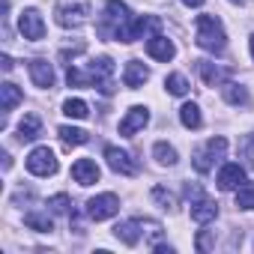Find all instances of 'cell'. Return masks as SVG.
Masks as SVG:
<instances>
[{
	"instance_id": "cell-1",
	"label": "cell",
	"mask_w": 254,
	"mask_h": 254,
	"mask_svg": "<svg viewBox=\"0 0 254 254\" xmlns=\"http://www.w3.org/2000/svg\"><path fill=\"white\" fill-rule=\"evenodd\" d=\"M194 39H197V45L203 51H212V54L224 51V45H227L224 24L215 15H197V21H194Z\"/></svg>"
},
{
	"instance_id": "cell-2",
	"label": "cell",
	"mask_w": 254,
	"mask_h": 254,
	"mask_svg": "<svg viewBox=\"0 0 254 254\" xmlns=\"http://www.w3.org/2000/svg\"><path fill=\"white\" fill-rule=\"evenodd\" d=\"M93 9H90V0H57L54 6V21L66 30H78L90 21Z\"/></svg>"
},
{
	"instance_id": "cell-3",
	"label": "cell",
	"mask_w": 254,
	"mask_h": 254,
	"mask_svg": "<svg viewBox=\"0 0 254 254\" xmlns=\"http://www.w3.org/2000/svg\"><path fill=\"white\" fill-rule=\"evenodd\" d=\"M132 18V9L123 3V0H105V9H102V24H99V33L102 36H114L117 39V30Z\"/></svg>"
},
{
	"instance_id": "cell-4",
	"label": "cell",
	"mask_w": 254,
	"mask_h": 254,
	"mask_svg": "<svg viewBox=\"0 0 254 254\" xmlns=\"http://www.w3.org/2000/svg\"><path fill=\"white\" fill-rule=\"evenodd\" d=\"M27 171L33 177H54L57 174V156L51 147H36L27 156Z\"/></svg>"
},
{
	"instance_id": "cell-5",
	"label": "cell",
	"mask_w": 254,
	"mask_h": 254,
	"mask_svg": "<svg viewBox=\"0 0 254 254\" xmlns=\"http://www.w3.org/2000/svg\"><path fill=\"white\" fill-rule=\"evenodd\" d=\"M87 75H90V87L93 90H102V93H111V78H114V60L111 57H96L90 66H87Z\"/></svg>"
},
{
	"instance_id": "cell-6",
	"label": "cell",
	"mask_w": 254,
	"mask_h": 254,
	"mask_svg": "<svg viewBox=\"0 0 254 254\" xmlns=\"http://www.w3.org/2000/svg\"><path fill=\"white\" fill-rule=\"evenodd\" d=\"M117 212H120V197L111 194V191L96 194V197L87 200V215H90L93 221H108V218H114Z\"/></svg>"
},
{
	"instance_id": "cell-7",
	"label": "cell",
	"mask_w": 254,
	"mask_h": 254,
	"mask_svg": "<svg viewBox=\"0 0 254 254\" xmlns=\"http://www.w3.org/2000/svg\"><path fill=\"white\" fill-rule=\"evenodd\" d=\"M147 30H159V18H150V15H132L129 21H126L120 30H117V42H135V39H141Z\"/></svg>"
},
{
	"instance_id": "cell-8",
	"label": "cell",
	"mask_w": 254,
	"mask_h": 254,
	"mask_svg": "<svg viewBox=\"0 0 254 254\" xmlns=\"http://www.w3.org/2000/svg\"><path fill=\"white\" fill-rule=\"evenodd\" d=\"M147 123H150V108L132 105L129 111H126V117L120 120V135H123V138H135Z\"/></svg>"
},
{
	"instance_id": "cell-9",
	"label": "cell",
	"mask_w": 254,
	"mask_h": 254,
	"mask_svg": "<svg viewBox=\"0 0 254 254\" xmlns=\"http://www.w3.org/2000/svg\"><path fill=\"white\" fill-rule=\"evenodd\" d=\"M18 30H21V36L30 39V42L45 39V21H42L39 9H24V12L18 15Z\"/></svg>"
},
{
	"instance_id": "cell-10",
	"label": "cell",
	"mask_w": 254,
	"mask_h": 254,
	"mask_svg": "<svg viewBox=\"0 0 254 254\" xmlns=\"http://www.w3.org/2000/svg\"><path fill=\"white\" fill-rule=\"evenodd\" d=\"M105 162H108V168L114 174H126V177L138 174V162L126 150H120V147H105Z\"/></svg>"
},
{
	"instance_id": "cell-11",
	"label": "cell",
	"mask_w": 254,
	"mask_h": 254,
	"mask_svg": "<svg viewBox=\"0 0 254 254\" xmlns=\"http://www.w3.org/2000/svg\"><path fill=\"white\" fill-rule=\"evenodd\" d=\"M215 183H218L221 191H236V189L245 183V165H239V162H227V165H221Z\"/></svg>"
},
{
	"instance_id": "cell-12",
	"label": "cell",
	"mask_w": 254,
	"mask_h": 254,
	"mask_svg": "<svg viewBox=\"0 0 254 254\" xmlns=\"http://www.w3.org/2000/svg\"><path fill=\"white\" fill-rule=\"evenodd\" d=\"M147 54H150L153 60H159V63H168V60L177 57V45H174L165 33H153V36L147 39Z\"/></svg>"
},
{
	"instance_id": "cell-13",
	"label": "cell",
	"mask_w": 254,
	"mask_h": 254,
	"mask_svg": "<svg viewBox=\"0 0 254 254\" xmlns=\"http://www.w3.org/2000/svg\"><path fill=\"white\" fill-rule=\"evenodd\" d=\"M27 72H30V81L36 84V87H42V90H51L54 87V66L48 63V60H42V57H36V60H30L27 63Z\"/></svg>"
},
{
	"instance_id": "cell-14",
	"label": "cell",
	"mask_w": 254,
	"mask_h": 254,
	"mask_svg": "<svg viewBox=\"0 0 254 254\" xmlns=\"http://www.w3.org/2000/svg\"><path fill=\"white\" fill-rule=\"evenodd\" d=\"M150 81V69L141 63V60H129L123 66V84L129 87V90H138V87H144Z\"/></svg>"
},
{
	"instance_id": "cell-15",
	"label": "cell",
	"mask_w": 254,
	"mask_h": 254,
	"mask_svg": "<svg viewBox=\"0 0 254 254\" xmlns=\"http://www.w3.org/2000/svg\"><path fill=\"white\" fill-rule=\"evenodd\" d=\"M99 165L93 162V159H78L75 165H72V180L78 183V186H93V183H99Z\"/></svg>"
},
{
	"instance_id": "cell-16",
	"label": "cell",
	"mask_w": 254,
	"mask_h": 254,
	"mask_svg": "<svg viewBox=\"0 0 254 254\" xmlns=\"http://www.w3.org/2000/svg\"><path fill=\"white\" fill-rule=\"evenodd\" d=\"M114 236L123 242V245H138V239L144 236L141 233V218H126L114 227Z\"/></svg>"
},
{
	"instance_id": "cell-17",
	"label": "cell",
	"mask_w": 254,
	"mask_h": 254,
	"mask_svg": "<svg viewBox=\"0 0 254 254\" xmlns=\"http://www.w3.org/2000/svg\"><path fill=\"white\" fill-rule=\"evenodd\" d=\"M215 218H218V203H215V200L200 197L197 203H191V221H197V224H209V221H215Z\"/></svg>"
},
{
	"instance_id": "cell-18",
	"label": "cell",
	"mask_w": 254,
	"mask_h": 254,
	"mask_svg": "<svg viewBox=\"0 0 254 254\" xmlns=\"http://www.w3.org/2000/svg\"><path fill=\"white\" fill-rule=\"evenodd\" d=\"M39 132H42V120H39L36 114H24V120L18 123V141H21V144H24V141H36Z\"/></svg>"
},
{
	"instance_id": "cell-19",
	"label": "cell",
	"mask_w": 254,
	"mask_h": 254,
	"mask_svg": "<svg viewBox=\"0 0 254 254\" xmlns=\"http://www.w3.org/2000/svg\"><path fill=\"white\" fill-rule=\"evenodd\" d=\"M21 99H24V93L12 84V81H6V84H0V108H3L6 114L12 111V108H18L21 105Z\"/></svg>"
},
{
	"instance_id": "cell-20",
	"label": "cell",
	"mask_w": 254,
	"mask_h": 254,
	"mask_svg": "<svg viewBox=\"0 0 254 254\" xmlns=\"http://www.w3.org/2000/svg\"><path fill=\"white\" fill-rule=\"evenodd\" d=\"M57 135H60V141H63L66 147H84V144L90 141V135H87L84 129H78V126H60Z\"/></svg>"
},
{
	"instance_id": "cell-21",
	"label": "cell",
	"mask_w": 254,
	"mask_h": 254,
	"mask_svg": "<svg viewBox=\"0 0 254 254\" xmlns=\"http://www.w3.org/2000/svg\"><path fill=\"white\" fill-rule=\"evenodd\" d=\"M197 72H200V78H203L206 87H221L224 84V72L215 63H209V60H197Z\"/></svg>"
},
{
	"instance_id": "cell-22",
	"label": "cell",
	"mask_w": 254,
	"mask_h": 254,
	"mask_svg": "<svg viewBox=\"0 0 254 254\" xmlns=\"http://www.w3.org/2000/svg\"><path fill=\"white\" fill-rule=\"evenodd\" d=\"M221 96L227 105H248V90L236 81H224L221 84Z\"/></svg>"
},
{
	"instance_id": "cell-23",
	"label": "cell",
	"mask_w": 254,
	"mask_h": 254,
	"mask_svg": "<svg viewBox=\"0 0 254 254\" xmlns=\"http://www.w3.org/2000/svg\"><path fill=\"white\" fill-rule=\"evenodd\" d=\"M153 159L162 165V168H174L177 162H180V156H177V150L168 144V141H156L153 144Z\"/></svg>"
},
{
	"instance_id": "cell-24",
	"label": "cell",
	"mask_w": 254,
	"mask_h": 254,
	"mask_svg": "<svg viewBox=\"0 0 254 254\" xmlns=\"http://www.w3.org/2000/svg\"><path fill=\"white\" fill-rule=\"evenodd\" d=\"M24 224H27L30 230H39V233H51V230H54L51 215H48V212H42V209H30V212L24 215Z\"/></svg>"
},
{
	"instance_id": "cell-25",
	"label": "cell",
	"mask_w": 254,
	"mask_h": 254,
	"mask_svg": "<svg viewBox=\"0 0 254 254\" xmlns=\"http://www.w3.org/2000/svg\"><path fill=\"white\" fill-rule=\"evenodd\" d=\"M180 123L186 126V129H200V123H203L200 108H197L194 102H186V105L180 108Z\"/></svg>"
},
{
	"instance_id": "cell-26",
	"label": "cell",
	"mask_w": 254,
	"mask_h": 254,
	"mask_svg": "<svg viewBox=\"0 0 254 254\" xmlns=\"http://www.w3.org/2000/svg\"><path fill=\"white\" fill-rule=\"evenodd\" d=\"M189 87H191V84H189V78H186L183 72H171V75L165 78V90H168L171 96H186Z\"/></svg>"
},
{
	"instance_id": "cell-27",
	"label": "cell",
	"mask_w": 254,
	"mask_h": 254,
	"mask_svg": "<svg viewBox=\"0 0 254 254\" xmlns=\"http://www.w3.org/2000/svg\"><path fill=\"white\" fill-rule=\"evenodd\" d=\"M150 197H153V200H156L165 212H174V209H177V194H174V191H168L165 186H153Z\"/></svg>"
},
{
	"instance_id": "cell-28",
	"label": "cell",
	"mask_w": 254,
	"mask_h": 254,
	"mask_svg": "<svg viewBox=\"0 0 254 254\" xmlns=\"http://www.w3.org/2000/svg\"><path fill=\"white\" fill-rule=\"evenodd\" d=\"M63 114L72 117V120H84V117H90V108H87L84 99H66L63 102Z\"/></svg>"
},
{
	"instance_id": "cell-29",
	"label": "cell",
	"mask_w": 254,
	"mask_h": 254,
	"mask_svg": "<svg viewBox=\"0 0 254 254\" xmlns=\"http://www.w3.org/2000/svg\"><path fill=\"white\" fill-rule=\"evenodd\" d=\"M141 233H144V239H147L150 245H159V239H162V224H159L156 218H141Z\"/></svg>"
},
{
	"instance_id": "cell-30",
	"label": "cell",
	"mask_w": 254,
	"mask_h": 254,
	"mask_svg": "<svg viewBox=\"0 0 254 254\" xmlns=\"http://www.w3.org/2000/svg\"><path fill=\"white\" fill-rule=\"evenodd\" d=\"M236 206L239 209H254V183H242L239 189H236Z\"/></svg>"
},
{
	"instance_id": "cell-31",
	"label": "cell",
	"mask_w": 254,
	"mask_h": 254,
	"mask_svg": "<svg viewBox=\"0 0 254 254\" xmlns=\"http://www.w3.org/2000/svg\"><path fill=\"white\" fill-rule=\"evenodd\" d=\"M203 147H206V153H209L215 162H218V159H224V153H227V141H224L221 135H218V138H209Z\"/></svg>"
},
{
	"instance_id": "cell-32",
	"label": "cell",
	"mask_w": 254,
	"mask_h": 254,
	"mask_svg": "<svg viewBox=\"0 0 254 254\" xmlns=\"http://www.w3.org/2000/svg\"><path fill=\"white\" fill-rule=\"evenodd\" d=\"M191 162H194V168H197L200 174H206V171H209V168L215 165V159H212V156L206 153V147H197V150H194V159H191Z\"/></svg>"
},
{
	"instance_id": "cell-33",
	"label": "cell",
	"mask_w": 254,
	"mask_h": 254,
	"mask_svg": "<svg viewBox=\"0 0 254 254\" xmlns=\"http://www.w3.org/2000/svg\"><path fill=\"white\" fill-rule=\"evenodd\" d=\"M239 159H242L245 168H254V138H251V135L242 138V144H239Z\"/></svg>"
},
{
	"instance_id": "cell-34",
	"label": "cell",
	"mask_w": 254,
	"mask_h": 254,
	"mask_svg": "<svg viewBox=\"0 0 254 254\" xmlns=\"http://www.w3.org/2000/svg\"><path fill=\"white\" fill-rule=\"evenodd\" d=\"M194 248H197V251H203V254H206V251H212V248H215V230H200V233H197V239H194Z\"/></svg>"
},
{
	"instance_id": "cell-35",
	"label": "cell",
	"mask_w": 254,
	"mask_h": 254,
	"mask_svg": "<svg viewBox=\"0 0 254 254\" xmlns=\"http://www.w3.org/2000/svg\"><path fill=\"white\" fill-rule=\"evenodd\" d=\"M69 206H72V200H69V194H54V197H48V209L51 212H69Z\"/></svg>"
},
{
	"instance_id": "cell-36",
	"label": "cell",
	"mask_w": 254,
	"mask_h": 254,
	"mask_svg": "<svg viewBox=\"0 0 254 254\" xmlns=\"http://www.w3.org/2000/svg\"><path fill=\"white\" fill-rule=\"evenodd\" d=\"M186 197H189V203H197V200L203 197V189H200L197 183H189V186H186Z\"/></svg>"
},
{
	"instance_id": "cell-37",
	"label": "cell",
	"mask_w": 254,
	"mask_h": 254,
	"mask_svg": "<svg viewBox=\"0 0 254 254\" xmlns=\"http://www.w3.org/2000/svg\"><path fill=\"white\" fill-rule=\"evenodd\" d=\"M180 3H183V6H189V9H200L206 0H180Z\"/></svg>"
},
{
	"instance_id": "cell-38",
	"label": "cell",
	"mask_w": 254,
	"mask_h": 254,
	"mask_svg": "<svg viewBox=\"0 0 254 254\" xmlns=\"http://www.w3.org/2000/svg\"><path fill=\"white\" fill-rule=\"evenodd\" d=\"M0 63H3V72H9V69H12V57H9V54L0 57Z\"/></svg>"
},
{
	"instance_id": "cell-39",
	"label": "cell",
	"mask_w": 254,
	"mask_h": 254,
	"mask_svg": "<svg viewBox=\"0 0 254 254\" xmlns=\"http://www.w3.org/2000/svg\"><path fill=\"white\" fill-rule=\"evenodd\" d=\"M153 248H156V254H174L171 245H153Z\"/></svg>"
},
{
	"instance_id": "cell-40",
	"label": "cell",
	"mask_w": 254,
	"mask_h": 254,
	"mask_svg": "<svg viewBox=\"0 0 254 254\" xmlns=\"http://www.w3.org/2000/svg\"><path fill=\"white\" fill-rule=\"evenodd\" d=\"M248 48H251V60H254V36H248Z\"/></svg>"
},
{
	"instance_id": "cell-41",
	"label": "cell",
	"mask_w": 254,
	"mask_h": 254,
	"mask_svg": "<svg viewBox=\"0 0 254 254\" xmlns=\"http://www.w3.org/2000/svg\"><path fill=\"white\" fill-rule=\"evenodd\" d=\"M230 3H245V0H230Z\"/></svg>"
}]
</instances>
